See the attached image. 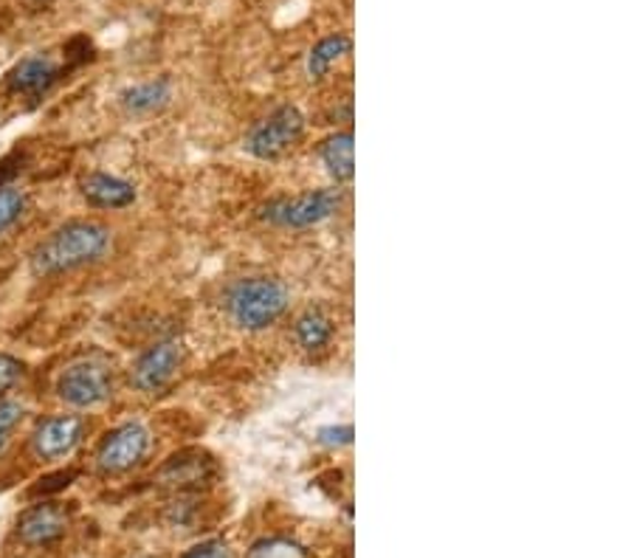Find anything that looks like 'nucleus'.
I'll use <instances>...</instances> for the list:
<instances>
[{
    "mask_svg": "<svg viewBox=\"0 0 634 558\" xmlns=\"http://www.w3.org/2000/svg\"><path fill=\"white\" fill-rule=\"evenodd\" d=\"M347 51H350V37H347V34H333V37H324L322 43H316L313 51L308 54V73H311V80H322L324 73L331 71Z\"/></svg>",
    "mask_w": 634,
    "mask_h": 558,
    "instance_id": "2eb2a0df",
    "label": "nucleus"
},
{
    "mask_svg": "<svg viewBox=\"0 0 634 558\" xmlns=\"http://www.w3.org/2000/svg\"><path fill=\"white\" fill-rule=\"evenodd\" d=\"M57 80H60V66L51 57H43V54L21 60L7 77L9 88L14 93H23V96H41Z\"/></svg>",
    "mask_w": 634,
    "mask_h": 558,
    "instance_id": "9d476101",
    "label": "nucleus"
},
{
    "mask_svg": "<svg viewBox=\"0 0 634 558\" xmlns=\"http://www.w3.org/2000/svg\"><path fill=\"white\" fill-rule=\"evenodd\" d=\"M288 307V288L274 277L240 279L229 293V313L245 330L274 325Z\"/></svg>",
    "mask_w": 634,
    "mask_h": 558,
    "instance_id": "f03ea898",
    "label": "nucleus"
},
{
    "mask_svg": "<svg viewBox=\"0 0 634 558\" xmlns=\"http://www.w3.org/2000/svg\"><path fill=\"white\" fill-rule=\"evenodd\" d=\"M172 85L170 80H150L141 82V85H132L122 93V102L130 114H152V111H161V107L170 102Z\"/></svg>",
    "mask_w": 634,
    "mask_h": 558,
    "instance_id": "f8f14e48",
    "label": "nucleus"
},
{
    "mask_svg": "<svg viewBox=\"0 0 634 558\" xmlns=\"http://www.w3.org/2000/svg\"><path fill=\"white\" fill-rule=\"evenodd\" d=\"M342 207V193L338 189H316V193H302L293 198H279L263 209V218L274 226L283 229H311L324 223Z\"/></svg>",
    "mask_w": 634,
    "mask_h": 558,
    "instance_id": "7ed1b4c3",
    "label": "nucleus"
},
{
    "mask_svg": "<svg viewBox=\"0 0 634 558\" xmlns=\"http://www.w3.org/2000/svg\"><path fill=\"white\" fill-rule=\"evenodd\" d=\"M23 418V406L21 404H0V449L7 443L9 432H12L14 426L21 423Z\"/></svg>",
    "mask_w": 634,
    "mask_h": 558,
    "instance_id": "412c9836",
    "label": "nucleus"
},
{
    "mask_svg": "<svg viewBox=\"0 0 634 558\" xmlns=\"http://www.w3.org/2000/svg\"><path fill=\"white\" fill-rule=\"evenodd\" d=\"M107 246H111V229L93 220H73L34 248L32 268L43 277L73 271L88 263H96Z\"/></svg>",
    "mask_w": 634,
    "mask_h": 558,
    "instance_id": "f257e3e1",
    "label": "nucleus"
},
{
    "mask_svg": "<svg viewBox=\"0 0 634 558\" xmlns=\"http://www.w3.org/2000/svg\"><path fill=\"white\" fill-rule=\"evenodd\" d=\"M23 379V364L7 352H0V395H7Z\"/></svg>",
    "mask_w": 634,
    "mask_h": 558,
    "instance_id": "6ab92c4d",
    "label": "nucleus"
},
{
    "mask_svg": "<svg viewBox=\"0 0 634 558\" xmlns=\"http://www.w3.org/2000/svg\"><path fill=\"white\" fill-rule=\"evenodd\" d=\"M353 426L344 423V426H324V429H319V443L331 445V449H342V445H350L353 443Z\"/></svg>",
    "mask_w": 634,
    "mask_h": 558,
    "instance_id": "aec40b11",
    "label": "nucleus"
},
{
    "mask_svg": "<svg viewBox=\"0 0 634 558\" xmlns=\"http://www.w3.org/2000/svg\"><path fill=\"white\" fill-rule=\"evenodd\" d=\"M293 333H297V341L304 347V350L316 352V350H322V347L331 345L333 322H331V316H324L322 311L311 307V311H304L302 316H299Z\"/></svg>",
    "mask_w": 634,
    "mask_h": 558,
    "instance_id": "ddd939ff",
    "label": "nucleus"
},
{
    "mask_svg": "<svg viewBox=\"0 0 634 558\" xmlns=\"http://www.w3.org/2000/svg\"><path fill=\"white\" fill-rule=\"evenodd\" d=\"M181 558H234L232 547L220 542V538H209V542H200V545L189 547Z\"/></svg>",
    "mask_w": 634,
    "mask_h": 558,
    "instance_id": "a211bd4d",
    "label": "nucleus"
},
{
    "mask_svg": "<svg viewBox=\"0 0 634 558\" xmlns=\"http://www.w3.org/2000/svg\"><path fill=\"white\" fill-rule=\"evenodd\" d=\"M322 161L333 178L350 181L353 173H356V161H353V133H336L324 141Z\"/></svg>",
    "mask_w": 634,
    "mask_h": 558,
    "instance_id": "4468645a",
    "label": "nucleus"
},
{
    "mask_svg": "<svg viewBox=\"0 0 634 558\" xmlns=\"http://www.w3.org/2000/svg\"><path fill=\"white\" fill-rule=\"evenodd\" d=\"M73 479V472H62V474H54V477H48V479H41V486L34 488L37 493H48V491H57V488H66L68 483Z\"/></svg>",
    "mask_w": 634,
    "mask_h": 558,
    "instance_id": "4be33fe9",
    "label": "nucleus"
},
{
    "mask_svg": "<svg viewBox=\"0 0 634 558\" xmlns=\"http://www.w3.org/2000/svg\"><path fill=\"white\" fill-rule=\"evenodd\" d=\"M26 209V195L14 186H0V234L12 229Z\"/></svg>",
    "mask_w": 634,
    "mask_h": 558,
    "instance_id": "f3484780",
    "label": "nucleus"
},
{
    "mask_svg": "<svg viewBox=\"0 0 634 558\" xmlns=\"http://www.w3.org/2000/svg\"><path fill=\"white\" fill-rule=\"evenodd\" d=\"M82 198L96 209H122L130 207L136 200V189L127 181L116 178V175L107 173H91L88 178H82L80 184Z\"/></svg>",
    "mask_w": 634,
    "mask_h": 558,
    "instance_id": "9b49d317",
    "label": "nucleus"
},
{
    "mask_svg": "<svg viewBox=\"0 0 634 558\" xmlns=\"http://www.w3.org/2000/svg\"><path fill=\"white\" fill-rule=\"evenodd\" d=\"M85 438V420L77 415H57L43 420L32 434L34 454L41 460H62Z\"/></svg>",
    "mask_w": 634,
    "mask_h": 558,
    "instance_id": "6e6552de",
    "label": "nucleus"
},
{
    "mask_svg": "<svg viewBox=\"0 0 634 558\" xmlns=\"http://www.w3.org/2000/svg\"><path fill=\"white\" fill-rule=\"evenodd\" d=\"M302 133L304 116L293 105H285L254 127L245 139V150L260 161H274L288 153L302 139Z\"/></svg>",
    "mask_w": 634,
    "mask_h": 558,
    "instance_id": "39448f33",
    "label": "nucleus"
},
{
    "mask_svg": "<svg viewBox=\"0 0 634 558\" xmlns=\"http://www.w3.org/2000/svg\"><path fill=\"white\" fill-rule=\"evenodd\" d=\"M245 558H311L308 547H302L293 538L272 536L254 542L252 550L245 553Z\"/></svg>",
    "mask_w": 634,
    "mask_h": 558,
    "instance_id": "dca6fc26",
    "label": "nucleus"
},
{
    "mask_svg": "<svg viewBox=\"0 0 634 558\" xmlns=\"http://www.w3.org/2000/svg\"><path fill=\"white\" fill-rule=\"evenodd\" d=\"M57 393L77 409H93L113 395V372L105 361L82 359L60 375Z\"/></svg>",
    "mask_w": 634,
    "mask_h": 558,
    "instance_id": "20e7f679",
    "label": "nucleus"
},
{
    "mask_svg": "<svg viewBox=\"0 0 634 558\" xmlns=\"http://www.w3.org/2000/svg\"><path fill=\"white\" fill-rule=\"evenodd\" d=\"M66 527H68L66 508L54 505V502H43V505H34L23 513L21 522H18V536H21L26 545L43 547L57 542V538L66 533Z\"/></svg>",
    "mask_w": 634,
    "mask_h": 558,
    "instance_id": "1a4fd4ad",
    "label": "nucleus"
},
{
    "mask_svg": "<svg viewBox=\"0 0 634 558\" xmlns=\"http://www.w3.org/2000/svg\"><path fill=\"white\" fill-rule=\"evenodd\" d=\"M147 452H150V432L141 423H125L102 440L96 463L105 474H127L147 457Z\"/></svg>",
    "mask_w": 634,
    "mask_h": 558,
    "instance_id": "423d86ee",
    "label": "nucleus"
},
{
    "mask_svg": "<svg viewBox=\"0 0 634 558\" xmlns=\"http://www.w3.org/2000/svg\"><path fill=\"white\" fill-rule=\"evenodd\" d=\"M181 361H184V347H181V341H159V345L150 347V350L132 364V384H136V390H141V393H161L172 381V375L178 372Z\"/></svg>",
    "mask_w": 634,
    "mask_h": 558,
    "instance_id": "0eeeda50",
    "label": "nucleus"
}]
</instances>
